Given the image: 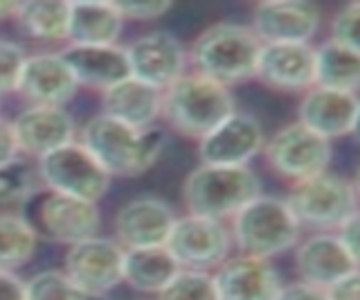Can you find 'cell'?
I'll list each match as a JSON object with an SVG mask.
<instances>
[{"mask_svg": "<svg viewBox=\"0 0 360 300\" xmlns=\"http://www.w3.org/2000/svg\"><path fill=\"white\" fill-rule=\"evenodd\" d=\"M174 221V210L165 201L153 196H138L124 204L115 215V235L127 249L165 246Z\"/></svg>", "mask_w": 360, "mask_h": 300, "instance_id": "obj_19", "label": "cell"}, {"mask_svg": "<svg viewBox=\"0 0 360 300\" xmlns=\"http://www.w3.org/2000/svg\"><path fill=\"white\" fill-rule=\"evenodd\" d=\"M18 151L43 158L75 140V120L56 106H30L11 122Z\"/></svg>", "mask_w": 360, "mask_h": 300, "instance_id": "obj_21", "label": "cell"}, {"mask_svg": "<svg viewBox=\"0 0 360 300\" xmlns=\"http://www.w3.org/2000/svg\"><path fill=\"white\" fill-rule=\"evenodd\" d=\"M264 142L259 120L234 111L198 140V161L200 165H248L264 149Z\"/></svg>", "mask_w": 360, "mask_h": 300, "instance_id": "obj_13", "label": "cell"}, {"mask_svg": "<svg viewBox=\"0 0 360 300\" xmlns=\"http://www.w3.org/2000/svg\"><path fill=\"white\" fill-rule=\"evenodd\" d=\"M124 249L112 239L90 237L72 244L65 255V275L97 296H106L122 282Z\"/></svg>", "mask_w": 360, "mask_h": 300, "instance_id": "obj_11", "label": "cell"}, {"mask_svg": "<svg viewBox=\"0 0 360 300\" xmlns=\"http://www.w3.org/2000/svg\"><path fill=\"white\" fill-rule=\"evenodd\" d=\"M82 144L110 176H140L153 168L165 147L158 127L133 129L104 113L90 118L82 131Z\"/></svg>", "mask_w": 360, "mask_h": 300, "instance_id": "obj_1", "label": "cell"}, {"mask_svg": "<svg viewBox=\"0 0 360 300\" xmlns=\"http://www.w3.org/2000/svg\"><path fill=\"white\" fill-rule=\"evenodd\" d=\"M300 125L324 140L345 138L358 127V95L313 86L300 104Z\"/></svg>", "mask_w": 360, "mask_h": 300, "instance_id": "obj_17", "label": "cell"}, {"mask_svg": "<svg viewBox=\"0 0 360 300\" xmlns=\"http://www.w3.org/2000/svg\"><path fill=\"white\" fill-rule=\"evenodd\" d=\"M318 27V7L304 0L259 3L252 9L250 30L262 43H309Z\"/></svg>", "mask_w": 360, "mask_h": 300, "instance_id": "obj_15", "label": "cell"}, {"mask_svg": "<svg viewBox=\"0 0 360 300\" xmlns=\"http://www.w3.org/2000/svg\"><path fill=\"white\" fill-rule=\"evenodd\" d=\"M115 7L124 20H153L165 16L172 9V3H167V0H162V3H115Z\"/></svg>", "mask_w": 360, "mask_h": 300, "instance_id": "obj_34", "label": "cell"}, {"mask_svg": "<svg viewBox=\"0 0 360 300\" xmlns=\"http://www.w3.org/2000/svg\"><path fill=\"white\" fill-rule=\"evenodd\" d=\"M0 300H25V282L16 273L0 271Z\"/></svg>", "mask_w": 360, "mask_h": 300, "instance_id": "obj_38", "label": "cell"}, {"mask_svg": "<svg viewBox=\"0 0 360 300\" xmlns=\"http://www.w3.org/2000/svg\"><path fill=\"white\" fill-rule=\"evenodd\" d=\"M18 154L20 151H18V142L14 136V127H11V122L0 118V168L18 158Z\"/></svg>", "mask_w": 360, "mask_h": 300, "instance_id": "obj_36", "label": "cell"}, {"mask_svg": "<svg viewBox=\"0 0 360 300\" xmlns=\"http://www.w3.org/2000/svg\"><path fill=\"white\" fill-rule=\"evenodd\" d=\"M25 59V50L20 46L11 41H0V95L16 91Z\"/></svg>", "mask_w": 360, "mask_h": 300, "instance_id": "obj_32", "label": "cell"}, {"mask_svg": "<svg viewBox=\"0 0 360 300\" xmlns=\"http://www.w3.org/2000/svg\"><path fill=\"white\" fill-rule=\"evenodd\" d=\"M275 300H329V296H326L324 289L300 280L292 285H281Z\"/></svg>", "mask_w": 360, "mask_h": 300, "instance_id": "obj_35", "label": "cell"}, {"mask_svg": "<svg viewBox=\"0 0 360 300\" xmlns=\"http://www.w3.org/2000/svg\"><path fill=\"white\" fill-rule=\"evenodd\" d=\"M335 235L349 251H352L354 255H358V215L352 217V219H347L345 224L338 228Z\"/></svg>", "mask_w": 360, "mask_h": 300, "instance_id": "obj_39", "label": "cell"}, {"mask_svg": "<svg viewBox=\"0 0 360 300\" xmlns=\"http://www.w3.org/2000/svg\"><path fill=\"white\" fill-rule=\"evenodd\" d=\"M59 54L77 86H90L104 93L131 77L127 50L120 46H70Z\"/></svg>", "mask_w": 360, "mask_h": 300, "instance_id": "obj_22", "label": "cell"}, {"mask_svg": "<svg viewBox=\"0 0 360 300\" xmlns=\"http://www.w3.org/2000/svg\"><path fill=\"white\" fill-rule=\"evenodd\" d=\"M326 296H329V300H360L358 296V271L349 273L347 277H342V280H338L335 285L326 287L324 289Z\"/></svg>", "mask_w": 360, "mask_h": 300, "instance_id": "obj_37", "label": "cell"}, {"mask_svg": "<svg viewBox=\"0 0 360 300\" xmlns=\"http://www.w3.org/2000/svg\"><path fill=\"white\" fill-rule=\"evenodd\" d=\"M18 12V3H0V18H14Z\"/></svg>", "mask_w": 360, "mask_h": 300, "instance_id": "obj_40", "label": "cell"}, {"mask_svg": "<svg viewBox=\"0 0 360 300\" xmlns=\"http://www.w3.org/2000/svg\"><path fill=\"white\" fill-rule=\"evenodd\" d=\"M127 50L129 70L133 80H140L158 91H165L185 75L187 52L169 32H151L135 39Z\"/></svg>", "mask_w": 360, "mask_h": 300, "instance_id": "obj_12", "label": "cell"}, {"mask_svg": "<svg viewBox=\"0 0 360 300\" xmlns=\"http://www.w3.org/2000/svg\"><path fill=\"white\" fill-rule=\"evenodd\" d=\"M77 82L61 54H37L27 57L22 65L16 93H20L32 106H56L77 95Z\"/></svg>", "mask_w": 360, "mask_h": 300, "instance_id": "obj_20", "label": "cell"}, {"mask_svg": "<svg viewBox=\"0 0 360 300\" xmlns=\"http://www.w3.org/2000/svg\"><path fill=\"white\" fill-rule=\"evenodd\" d=\"M286 204L300 226L322 230H338L347 219L358 215L354 181L329 172L292 183Z\"/></svg>", "mask_w": 360, "mask_h": 300, "instance_id": "obj_6", "label": "cell"}, {"mask_svg": "<svg viewBox=\"0 0 360 300\" xmlns=\"http://www.w3.org/2000/svg\"><path fill=\"white\" fill-rule=\"evenodd\" d=\"M45 190L39 165L25 158H14L0 168V204L30 201L34 194Z\"/></svg>", "mask_w": 360, "mask_h": 300, "instance_id": "obj_29", "label": "cell"}, {"mask_svg": "<svg viewBox=\"0 0 360 300\" xmlns=\"http://www.w3.org/2000/svg\"><path fill=\"white\" fill-rule=\"evenodd\" d=\"M37 165L45 190L82 199L88 204H97L110 187V176L82 142H68L39 158Z\"/></svg>", "mask_w": 360, "mask_h": 300, "instance_id": "obj_8", "label": "cell"}, {"mask_svg": "<svg viewBox=\"0 0 360 300\" xmlns=\"http://www.w3.org/2000/svg\"><path fill=\"white\" fill-rule=\"evenodd\" d=\"M219 300H275L281 280L273 264L252 255L228 258L212 275Z\"/></svg>", "mask_w": 360, "mask_h": 300, "instance_id": "obj_16", "label": "cell"}, {"mask_svg": "<svg viewBox=\"0 0 360 300\" xmlns=\"http://www.w3.org/2000/svg\"><path fill=\"white\" fill-rule=\"evenodd\" d=\"M165 246L180 264V269L207 273L228 260L232 235L219 219L185 215L180 219L176 217Z\"/></svg>", "mask_w": 360, "mask_h": 300, "instance_id": "obj_9", "label": "cell"}, {"mask_svg": "<svg viewBox=\"0 0 360 300\" xmlns=\"http://www.w3.org/2000/svg\"><path fill=\"white\" fill-rule=\"evenodd\" d=\"M101 104H104V115L133 129H149L160 118L162 91L129 77L101 93Z\"/></svg>", "mask_w": 360, "mask_h": 300, "instance_id": "obj_23", "label": "cell"}, {"mask_svg": "<svg viewBox=\"0 0 360 300\" xmlns=\"http://www.w3.org/2000/svg\"><path fill=\"white\" fill-rule=\"evenodd\" d=\"M37 239L25 217L0 213V271H14L30 262L37 251Z\"/></svg>", "mask_w": 360, "mask_h": 300, "instance_id": "obj_28", "label": "cell"}, {"mask_svg": "<svg viewBox=\"0 0 360 300\" xmlns=\"http://www.w3.org/2000/svg\"><path fill=\"white\" fill-rule=\"evenodd\" d=\"M262 41L245 25L217 23L207 27L191 46V63L198 75L232 86L255 77Z\"/></svg>", "mask_w": 360, "mask_h": 300, "instance_id": "obj_3", "label": "cell"}, {"mask_svg": "<svg viewBox=\"0 0 360 300\" xmlns=\"http://www.w3.org/2000/svg\"><path fill=\"white\" fill-rule=\"evenodd\" d=\"M255 77L281 93L315 86V48L309 43H262Z\"/></svg>", "mask_w": 360, "mask_h": 300, "instance_id": "obj_14", "label": "cell"}, {"mask_svg": "<svg viewBox=\"0 0 360 300\" xmlns=\"http://www.w3.org/2000/svg\"><path fill=\"white\" fill-rule=\"evenodd\" d=\"M360 84V54L340 43L326 41L315 48V86L356 93Z\"/></svg>", "mask_w": 360, "mask_h": 300, "instance_id": "obj_26", "label": "cell"}, {"mask_svg": "<svg viewBox=\"0 0 360 300\" xmlns=\"http://www.w3.org/2000/svg\"><path fill=\"white\" fill-rule=\"evenodd\" d=\"M158 300H219V294L212 273L183 269L158 294Z\"/></svg>", "mask_w": 360, "mask_h": 300, "instance_id": "obj_31", "label": "cell"}, {"mask_svg": "<svg viewBox=\"0 0 360 300\" xmlns=\"http://www.w3.org/2000/svg\"><path fill=\"white\" fill-rule=\"evenodd\" d=\"M300 228L284 199L259 194L232 217L230 235L243 255L268 260L295 246Z\"/></svg>", "mask_w": 360, "mask_h": 300, "instance_id": "obj_5", "label": "cell"}, {"mask_svg": "<svg viewBox=\"0 0 360 300\" xmlns=\"http://www.w3.org/2000/svg\"><path fill=\"white\" fill-rule=\"evenodd\" d=\"M25 300H108L75 285L63 271H43L25 282Z\"/></svg>", "mask_w": 360, "mask_h": 300, "instance_id": "obj_30", "label": "cell"}, {"mask_svg": "<svg viewBox=\"0 0 360 300\" xmlns=\"http://www.w3.org/2000/svg\"><path fill=\"white\" fill-rule=\"evenodd\" d=\"M259 194L262 185L248 165H198L183 187L189 215L219 221L234 217Z\"/></svg>", "mask_w": 360, "mask_h": 300, "instance_id": "obj_4", "label": "cell"}, {"mask_svg": "<svg viewBox=\"0 0 360 300\" xmlns=\"http://www.w3.org/2000/svg\"><path fill=\"white\" fill-rule=\"evenodd\" d=\"M124 18L115 3H70L68 39L72 46H115Z\"/></svg>", "mask_w": 360, "mask_h": 300, "instance_id": "obj_24", "label": "cell"}, {"mask_svg": "<svg viewBox=\"0 0 360 300\" xmlns=\"http://www.w3.org/2000/svg\"><path fill=\"white\" fill-rule=\"evenodd\" d=\"M16 23L27 37L39 41H63L68 39V18L70 3L59 0H30L18 3Z\"/></svg>", "mask_w": 360, "mask_h": 300, "instance_id": "obj_27", "label": "cell"}, {"mask_svg": "<svg viewBox=\"0 0 360 300\" xmlns=\"http://www.w3.org/2000/svg\"><path fill=\"white\" fill-rule=\"evenodd\" d=\"M264 154L268 165L279 176L297 183L326 172L333 151L329 140H324L300 122H292L264 142Z\"/></svg>", "mask_w": 360, "mask_h": 300, "instance_id": "obj_10", "label": "cell"}, {"mask_svg": "<svg viewBox=\"0 0 360 300\" xmlns=\"http://www.w3.org/2000/svg\"><path fill=\"white\" fill-rule=\"evenodd\" d=\"M183 271L167 246L127 249L122 264V282L135 292L160 294L162 289Z\"/></svg>", "mask_w": 360, "mask_h": 300, "instance_id": "obj_25", "label": "cell"}, {"mask_svg": "<svg viewBox=\"0 0 360 300\" xmlns=\"http://www.w3.org/2000/svg\"><path fill=\"white\" fill-rule=\"evenodd\" d=\"M236 102L228 86L198 73L183 75L162 91L160 115L169 127L189 138H202L234 113Z\"/></svg>", "mask_w": 360, "mask_h": 300, "instance_id": "obj_2", "label": "cell"}, {"mask_svg": "<svg viewBox=\"0 0 360 300\" xmlns=\"http://www.w3.org/2000/svg\"><path fill=\"white\" fill-rule=\"evenodd\" d=\"M27 204L25 221L37 232V237H48L61 244H79L97 237L99 210L97 204L65 196L52 190H41Z\"/></svg>", "mask_w": 360, "mask_h": 300, "instance_id": "obj_7", "label": "cell"}, {"mask_svg": "<svg viewBox=\"0 0 360 300\" xmlns=\"http://www.w3.org/2000/svg\"><path fill=\"white\" fill-rule=\"evenodd\" d=\"M295 266L302 282L326 289L358 271V255L349 251L335 232H318L300 244Z\"/></svg>", "mask_w": 360, "mask_h": 300, "instance_id": "obj_18", "label": "cell"}, {"mask_svg": "<svg viewBox=\"0 0 360 300\" xmlns=\"http://www.w3.org/2000/svg\"><path fill=\"white\" fill-rule=\"evenodd\" d=\"M358 16H360V5L349 3L331 20V39L333 43H340L345 48L358 50Z\"/></svg>", "mask_w": 360, "mask_h": 300, "instance_id": "obj_33", "label": "cell"}]
</instances>
